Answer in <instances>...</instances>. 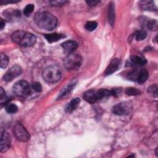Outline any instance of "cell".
Instances as JSON below:
<instances>
[{"label": "cell", "mask_w": 158, "mask_h": 158, "mask_svg": "<svg viewBox=\"0 0 158 158\" xmlns=\"http://www.w3.org/2000/svg\"><path fill=\"white\" fill-rule=\"evenodd\" d=\"M32 88L36 92H41L42 91V86L38 82H35L31 85Z\"/></svg>", "instance_id": "30"}, {"label": "cell", "mask_w": 158, "mask_h": 158, "mask_svg": "<svg viewBox=\"0 0 158 158\" xmlns=\"http://www.w3.org/2000/svg\"><path fill=\"white\" fill-rule=\"evenodd\" d=\"M147 36V32L144 30H141L136 34V39L138 41H141L144 40Z\"/></svg>", "instance_id": "25"}, {"label": "cell", "mask_w": 158, "mask_h": 158, "mask_svg": "<svg viewBox=\"0 0 158 158\" xmlns=\"http://www.w3.org/2000/svg\"><path fill=\"white\" fill-rule=\"evenodd\" d=\"M5 26V22L2 19H1V30H2Z\"/></svg>", "instance_id": "34"}, {"label": "cell", "mask_w": 158, "mask_h": 158, "mask_svg": "<svg viewBox=\"0 0 158 158\" xmlns=\"http://www.w3.org/2000/svg\"><path fill=\"white\" fill-rule=\"evenodd\" d=\"M78 43L76 41L72 40L66 41L62 44V48L64 49V51L68 54L73 53V52H74V51L78 48Z\"/></svg>", "instance_id": "9"}, {"label": "cell", "mask_w": 158, "mask_h": 158, "mask_svg": "<svg viewBox=\"0 0 158 158\" xmlns=\"http://www.w3.org/2000/svg\"><path fill=\"white\" fill-rule=\"evenodd\" d=\"M34 10V5L32 4H29L23 9V14L26 16H29Z\"/></svg>", "instance_id": "27"}, {"label": "cell", "mask_w": 158, "mask_h": 158, "mask_svg": "<svg viewBox=\"0 0 158 158\" xmlns=\"http://www.w3.org/2000/svg\"><path fill=\"white\" fill-rule=\"evenodd\" d=\"M13 133L16 139L21 142H27L30 139V134L23 125L18 122L13 128Z\"/></svg>", "instance_id": "6"}, {"label": "cell", "mask_w": 158, "mask_h": 158, "mask_svg": "<svg viewBox=\"0 0 158 158\" xmlns=\"http://www.w3.org/2000/svg\"><path fill=\"white\" fill-rule=\"evenodd\" d=\"M112 112L116 115H123L128 114V109L122 104H117L113 107Z\"/></svg>", "instance_id": "17"}, {"label": "cell", "mask_w": 158, "mask_h": 158, "mask_svg": "<svg viewBox=\"0 0 158 158\" xmlns=\"http://www.w3.org/2000/svg\"><path fill=\"white\" fill-rule=\"evenodd\" d=\"M7 99V98L6 93L4 91L3 88L1 87L0 88V103H1V106H2V105L6 102Z\"/></svg>", "instance_id": "28"}, {"label": "cell", "mask_w": 158, "mask_h": 158, "mask_svg": "<svg viewBox=\"0 0 158 158\" xmlns=\"http://www.w3.org/2000/svg\"><path fill=\"white\" fill-rule=\"evenodd\" d=\"M11 138L9 133L7 131H2L1 135V152H6L10 146Z\"/></svg>", "instance_id": "8"}, {"label": "cell", "mask_w": 158, "mask_h": 158, "mask_svg": "<svg viewBox=\"0 0 158 158\" xmlns=\"http://www.w3.org/2000/svg\"><path fill=\"white\" fill-rule=\"evenodd\" d=\"M19 1H15V0H2L0 1V4H6V3H14V2H17Z\"/></svg>", "instance_id": "33"}, {"label": "cell", "mask_w": 158, "mask_h": 158, "mask_svg": "<svg viewBox=\"0 0 158 158\" xmlns=\"http://www.w3.org/2000/svg\"><path fill=\"white\" fill-rule=\"evenodd\" d=\"M11 38L15 43L23 47L31 46L36 42V37L34 35L23 30L14 32Z\"/></svg>", "instance_id": "2"}, {"label": "cell", "mask_w": 158, "mask_h": 158, "mask_svg": "<svg viewBox=\"0 0 158 158\" xmlns=\"http://www.w3.org/2000/svg\"><path fill=\"white\" fill-rule=\"evenodd\" d=\"M97 26H98V23L96 22H94V21H89V22H87L86 23L85 27L88 31H92L97 28Z\"/></svg>", "instance_id": "24"}, {"label": "cell", "mask_w": 158, "mask_h": 158, "mask_svg": "<svg viewBox=\"0 0 158 158\" xmlns=\"http://www.w3.org/2000/svg\"><path fill=\"white\" fill-rule=\"evenodd\" d=\"M98 99H101L103 98L112 95L111 90H108L107 89H100L96 92Z\"/></svg>", "instance_id": "20"}, {"label": "cell", "mask_w": 158, "mask_h": 158, "mask_svg": "<svg viewBox=\"0 0 158 158\" xmlns=\"http://www.w3.org/2000/svg\"><path fill=\"white\" fill-rule=\"evenodd\" d=\"M64 65L68 70H75L78 69L82 64V57L78 54L71 53L65 58Z\"/></svg>", "instance_id": "4"}, {"label": "cell", "mask_w": 158, "mask_h": 158, "mask_svg": "<svg viewBox=\"0 0 158 158\" xmlns=\"http://www.w3.org/2000/svg\"><path fill=\"white\" fill-rule=\"evenodd\" d=\"M9 63V59L7 56L3 53L1 54V67L6 68Z\"/></svg>", "instance_id": "26"}, {"label": "cell", "mask_w": 158, "mask_h": 158, "mask_svg": "<svg viewBox=\"0 0 158 158\" xmlns=\"http://www.w3.org/2000/svg\"><path fill=\"white\" fill-rule=\"evenodd\" d=\"M12 91L19 97H26L30 92L29 85L25 80H20L16 82L12 87Z\"/></svg>", "instance_id": "5"}, {"label": "cell", "mask_w": 158, "mask_h": 158, "mask_svg": "<svg viewBox=\"0 0 158 158\" xmlns=\"http://www.w3.org/2000/svg\"><path fill=\"white\" fill-rule=\"evenodd\" d=\"M130 63L135 65H144L147 63L145 58L140 56H131L130 59Z\"/></svg>", "instance_id": "13"}, {"label": "cell", "mask_w": 158, "mask_h": 158, "mask_svg": "<svg viewBox=\"0 0 158 158\" xmlns=\"http://www.w3.org/2000/svg\"><path fill=\"white\" fill-rule=\"evenodd\" d=\"M107 14H108L107 15L108 21L111 25H113L114 24V21H115V10H114V4L112 2H110L109 4Z\"/></svg>", "instance_id": "18"}, {"label": "cell", "mask_w": 158, "mask_h": 158, "mask_svg": "<svg viewBox=\"0 0 158 158\" xmlns=\"http://www.w3.org/2000/svg\"><path fill=\"white\" fill-rule=\"evenodd\" d=\"M120 64V60L119 59L115 58L112 59L104 72L105 75H109L114 73L116 70H117Z\"/></svg>", "instance_id": "10"}, {"label": "cell", "mask_w": 158, "mask_h": 158, "mask_svg": "<svg viewBox=\"0 0 158 158\" xmlns=\"http://www.w3.org/2000/svg\"><path fill=\"white\" fill-rule=\"evenodd\" d=\"M42 76L46 82L54 83L58 81L61 77L60 70L56 65H50L43 70Z\"/></svg>", "instance_id": "3"}, {"label": "cell", "mask_w": 158, "mask_h": 158, "mask_svg": "<svg viewBox=\"0 0 158 158\" xmlns=\"http://www.w3.org/2000/svg\"><path fill=\"white\" fill-rule=\"evenodd\" d=\"M83 98L86 102L90 104H94L98 100L96 92L93 89L88 90L83 94Z\"/></svg>", "instance_id": "11"}, {"label": "cell", "mask_w": 158, "mask_h": 158, "mask_svg": "<svg viewBox=\"0 0 158 158\" xmlns=\"http://www.w3.org/2000/svg\"><path fill=\"white\" fill-rule=\"evenodd\" d=\"M76 81L75 80H73L71 82H70L64 88H63V89L60 91V93H59V97H58V99L59 98H61L62 97H64V96L70 93V92L72 91L73 87L75 86L76 85Z\"/></svg>", "instance_id": "14"}, {"label": "cell", "mask_w": 158, "mask_h": 158, "mask_svg": "<svg viewBox=\"0 0 158 158\" xmlns=\"http://www.w3.org/2000/svg\"><path fill=\"white\" fill-rule=\"evenodd\" d=\"M6 110L7 112H8L9 114H14L17 112L18 107L15 104L10 103V104H8L6 105Z\"/></svg>", "instance_id": "23"}, {"label": "cell", "mask_w": 158, "mask_h": 158, "mask_svg": "<svg viewBox=\"0 0 158 158\" xmlns=\"http://www.w3.org/2000/svg\"><path fill=\"white\" fill-rule=\"evenodd\" d=\"M44 37L46 38V39L49 43H52L56 42L62 38H64L65 36L63 34L54 33H51V34H46L44 35Z\"/></svg>", "instance_id": "16"}, {"label": "cell", "mask_w": 158, "mask_h": 158, "mask_svg": "<svg viewBox=\"0 0 158 158\" xmlns=\"http://www.w3.org/2000/svg\"><path fill=\"white\" fill-rule=\"evenodd\" d=\"M149 77L148 71L146 69H141L137 75L136 80L139 84H142L144 83Z\"/></svg>", "instance_id": "15"}, {"label": "cell", "mask_w": 158, "mask_h": 158, "mask_svg": "<svg viewBox=\"0 0 158 158\" xmlns=\"http://www.w3.org/2000/svg\"><path fill=\"white\" fill-rule=\"evenodd\" d=\"M34 21L39 28L46 30L54 29L57 24V18L51 13L46 11L37 12L35 15Z\"/></svg>", "instance_id": "1"}, {"label": "cell", "mask_w": 158, "mask_h": 158, "mask_svg": "<svg viewBox=\"0 0 158 158\" xmlns=\"http://www.w3.org/2000/svg\"><path fill=\"white\" fill-rule=\"evenodd\" d=\"M146 25L148 28L150 30H157V23L154 19H151L146 22Z\"/></svg>", "instance_id": "21"}, {"label": "cell", "mask_w": 158, "mask_h": 158, "mask_svg": "<svg viewBox=\"0 0 158 158\" xmlns=\"http://www.w3.org/2000/svg\"><path fill=\"white\" fill-rule=\"evenodd\" d=\"M125 92L127 95L129 96H136L141 94V91L138 89L133 87H129L126 88Z\"/></svg>", "instance_id": "22"}, {"label": "cell", "mask_w": 158, "mask_h": 158, "mask_svg": "<svg viewBox=\"0 0 158 158\" xmlns=\"http://www.w3.org/2000/svg\"><path fill=\"white\" fill-rule=\"evenodd\" d=\"M80 100L78 98H75L72 99L70 102H69L66 107H65V112L70 114L72 112H73L78 106L79 104H80Z\"/></svg>", "instance_id": "12"}, {"label": "cell", "mask_w": 158, "mask_h": 158, "mask_svg": "<svg viewBox=\"0 0 158 158\" xmlns=\"http://www.w3.org/2000/svg\"><path fill=\"white\" fill-rule=\"evenodd\" d=\"M22 73V68L18 65H15L11 67L4 74L3 77L4 80L6 81H10L12 80L14 78L18 77Z\"/></svg>", "instance_id": "7"}, {"label": "cell", "mask_w": 158, "mask_h": 158, "mask_svg": "<svg viewBox=\"0 0 158 158\" xmlns=\"http://www.w3.org/2000/svg\"><path fill=\"white\" fill-rule=\"evenodd\" d=\"M52 6H62L64 4H65L67 1H52L49 2Z\"/></svg>", "instance_id": "31"}, {"label": "cell", "mask_w": 158, "mask_h": 158, "mask_svg": "<svg viewBox=\"0 0 158 158\" xmlns=\"http://www.w3.org/2000/svg\"><path fill=\"white\" fill-rule=\"evenodd\" d=\"M140 7L146 10H154L156 7L152 1H141L139 2Z\"/></svg>", "instance_id": "19"}, {"label": "cell", "mask_w": 158, "mask_h": 158, "mask_svg": "<svg viewBox=\"0 0 158 158\" xmlns=\"http://www.w3.org/2000/svg\"><path fill=\"white\" fill-rule=\"evenodd\" d=\"M99 1H95V0H89V1H86V3L88 4V6H96L98 3H99Z\"/></svg>", "instance_id": "32"}, {"label": "cell", "mask_w": 158, "mask_h": 158, "mask_svg": "<svg viewBox=\"0 0 158 158\" xmlns=\"http://www.w3.org/2000/svg\"><path fill=\"white\" fill-rule=\"evenodd\" d=\"M148 92L154 97L157 96V86L156 85H152L148 88Z\"/></svg>", "instance_id": "29"}]
</instances>
